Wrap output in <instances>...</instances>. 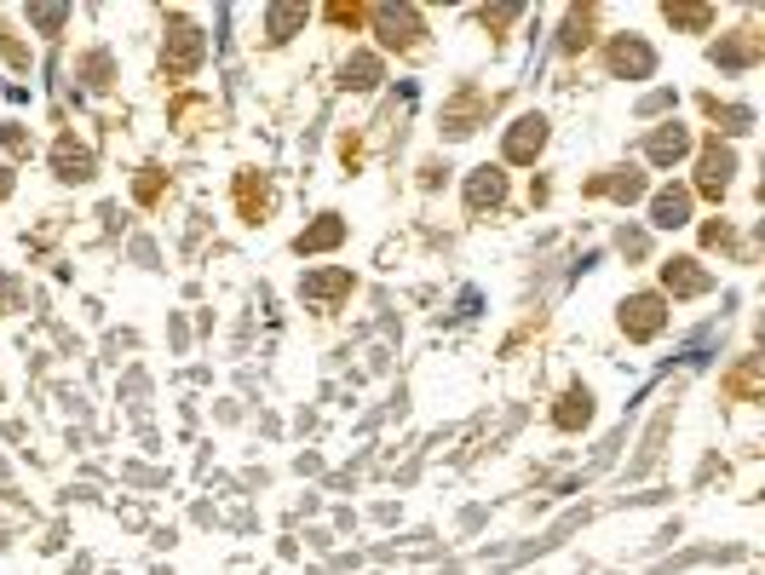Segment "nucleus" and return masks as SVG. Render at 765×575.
Wrapping results in <instances>:
<instances>
[{"mask_svg":"<svg viewBox=\"0 0 765 575\" xmlns=\"http://www.w3.org/2000/svg\"><path fill=\"white\" fill-rule=\"evenodd\" d=\"M587 414H593V397H587V391H570V397H564V409H558V426H564V432H576V426H587Z\"/></svg>","mask_w":765,"mask_h":575,"instance_id":"dca6fc26","label":"nucleus"},{"mask_svg":"<svg viewBox=\"0 0 765 575\" xmlns=\"http://www.w3.org/2000/svg\"><path fill=\"white\" fill-rule=\"evenodd\" d=\"M541 144H547V121H541V115H518L512 133H507V161H535Z\"/></svg>","mask_w":765,"mask_h":575,"instance_id":"20e7f679","label":"nucleus"},{"mask_svg":"<svg viewBox=\"0 0 765 575\" xmlns=\"http://www.w3.org/2000/svg\"><path fill=\"white\" fill-rule=\"evenodd\" d=\"M587 190H593V196H616V202H639V196H645V179H639V173H616V179H593Z\"/></svg>","mask_w":765,"mask_h":575,"instance_id":"4468645a","label":"nucleus"},{"mask_svg":"<svg viewBox=\"0 0 765 575\" xmlns=\"http://www.w3.org/2000/svg\"><path fill=\"white\" fill-rule=\"evenodd\" d=\"M507 196V179H501V167H478L472 179H466V207L478 213V207H495Z\"/></svg>","mask_w":765,"mask_h":575,"instance_id":"0eeeda50","label":"nucleus"},{"mask_svg":"<svg viewBox=\"0 0 765 575\" xmlns=\"http://www.w3.org/2000/svg\"><path fill=\"white\" fill-rule=\"evenodd\" d=\"M650 225L656 230H679L691 225V190H679V184H668L656 202H650Z\"/></svg>","mask_w":765,"mask_h":575,"instance_id":"423d86ee","label":"nucleus"},{"mask_svg":"<svg viewBox=\"0 0 765 575\" xmlns=\"http://www.w3.org/2000/svg\"><path fill=\"white\" fill-rule=\"evenodd\" d=\"M662 322H668V311H662V299H656V294H633L622 305L627 340H656V334H662Z\"/></svg>","mask_w":765,"mask_h":575,"instance_id":"f257e3e1","label":"nucleus"},{"mask_svg":"<svg viewBox=\"0 0 765 575\" xmlns=\"http://www.w3.org/2000/svg\"><path fill=\"white\" fill-rule=\"evenodd\" d=\"M731 167H737L731 150H708V156H702V173H696V190H702V196H719V190L731 184Z\"/></svg>","mask_w":765,"mask_h":575,"instance_id":"6e6552de","label":"nucleus"},{"mask_svg":"<svg viewBox=\"0 0 765 575\" xmlns=\"http://www.w3.org/2000/svg\"><path fill=\"white\" fill-rule=\"evenodd\" d=\"M662 288H668L673 299H696V294L714 288V276L702 271L696 259H668V265H662Z\"/></svg>","mask_w":765,"mask_h":575,"instance_id":"7ed1b4c3","label":"nucleus"},{"mask_svg":"<svg viewBox=\"0 0 765 575\" xmlns=\"http://www.w3.org/2000/svg\"><path fill=\"white\" fill-rule=\"evenodd\" d=\"M52 167H58V179H93V150H81L75 138H64L52 150Z\"/></svg>","mask_w":765,"mask_h":575,"instance_id":"9b49d317","label":"nucleus"},{"mask_svg":"<svg viewBox=\"0 0 765 575\" xmlns=\"http://www.w3.org/2000/svg\"><path fill=\"white\" fill-rule=\"evenodd\" d=\"M6 196H12V173H6V167H0V202H6Z\"/></svg>","mask_w":765,"mask_h":575,"instance_id":"aec40b11","label":"nucleus"},{"mask_svg":"<svg viewBox=\"0 0 765 575\" xmlns=\"http://www.w3.org/2000/svg\"><path fill=\"white\" fill-rule=\"evenodd\" d=\"M668 18L673 23H691V29H708V18H714V12H708V6H668Z\"/></svg>","mask_w":765,"mask_h":575,"instance_id":"a211bd4d","label":"nucleus"},{"mask_svg":"<svg viewBox=\"0 0 765 575\" xmlns=\"http://www.w3.org/2000/svg\"><path fill=\"white\" fill-rule=\"evenodd\" d=\"M202 29H190V23H173V35H167V75H190V69L202 64Z\"/></svg>","mask_w":765,"mask_h":575,"instance_id":"f03ea898","label":"nucleus"},{"mask_svg":"<svg viewBox=\"0 0 765 575\" xmlns=\"http://www.w3.org/2000/svg\"><path fill=\"white\" fill-rule=\"evenodd\" d=\"M645 150H650V161H656V167H673V161H679L685 150H691V133H685V127H673V121H668L662 133H650V144H645Z\"/></svg>","mask_w":765,"mask_h":575,"instance_id":"1a4fd4ad","label":"nucleus"},{"mask_svg":"<svg viewBox=\"0 0 765 575\" xmlns=\"http://www.w3.org/2000/svg\"><path fill=\"white\" fill-rule=\"evenodd\" d=\"M29 18L41 23V29H47V35H58V29H64V18H70V12H64V6H35V12H29Z\"/></svg>","mask_w":765,"mask_h":575,"instance_id":"6ab92c4d","label":"nucleus"},{"mask_svg":"<svg viewBox=\"0 0 765 575\" xmlns=\"http://www.w3.org/2000/svg\"><path fill=\"white\" fill-rule=\"evenodd\" d=\"M374 81H380V58H369V52H357L346 64V87H357V92H369Z\"/></svg>","mask_w":765,"mask_h":575,"instance_id":"2eb2a0df","label":"nucleus"},{"mask_svg":"<svg viewBox=\"0 0 765 575\" xmlns=\"http://www.w3.org/2000/svg\"><path fill=\"white\" fill-rule=\"evenodd\" d=\"M300 23H305L300 6H271V41H288V35H294Z\"/></svg>","mask_w":765,"mask_h":575,"instance_id":"f3484780","label":"nucleus"},{"mask_svg":"<svg viewBox=\"0 0 765 575\" xmlns=\"http://www.w3.org/2000/svg\"><path fill=\"white\" fill-rule=\"evenodd\" d=\"M351 294V271H311L305 276V299H317V305H328V299Z\"/></svg>","mask_w":765,"mask_h":575,"instance_id":"f8f14e48","label":"nucleus"},{"mask_svg":"<svg viewBox=\"0 0 765 575\" xmlns=\"http://www.w3.org/2000/svg\"><path fill=\"white\" fill-rule=\"evenodd\" d=\"M610 69H616V75H627V81H645L650 69H656V52H650L645 41L622 35V41L610 46Z\"/></svg>","mask_w":765,"mask_h":575,"instance_id":"39448f33","label":"nucleus"},{"mask_svg":"<svg viewBox=\"0 0 765 575\" xmlns=\"http://www.w3.org/2000/svg\"><path fill=\"white\" fill-rule=\"evenodd\" d=\"M340 242H346V225H340L334 213H323L311 230H300V242H294V248H300V253H323V248H340Z\"/></svg>","mask_w":765,"mask_h":575,"instance_id":"9d476101","label":"nucleus"},{"mask_svg":"<svg viewBox=\"0 0 765 575\" xmlns=\"http://www.w3.org/2000/svg\"><path fill=\"white\" fill-rule=\"evenodd\" d=\"M374 18H380V35H386V41L392 46H415V12H397V6H380V12H374Z\"/></svg>","mask_w":765,"mask_h":575,"instance_id":"ddd939ff","label":"nucleus"}]
</instances>
